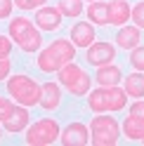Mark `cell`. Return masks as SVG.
Here are the masks:
<instances>
[{
	"label": "cell",
	"mask_w": 144,
	"mask_h": 146,
	"mask_svg": "<svg viewBox=\"0 0 144 146\" xmlns=\"http://www.w3.org/2000/svg\"><path fill=\"white\" fill-rule=\"evenodd\" d=\"M73 59H76V45L71 40L59 38L38 54V68L45 71V73H55L61 66H66L69 61H73Z\"/></svg>",
	"instance_id": "cell-1"
},
{
	"label": "cell",
	"mask_w": 144,
	"mask_h": 146,
	"mask_svg": "<svg viewBox=\"0 0 144 146\" xmlns=\"http://www.w3.org/2000/svg\"><path fill=\"white\" fill-rule=\"evenodd\" d=\"M90 108L95 113H106V111H121L128 104V94L118 85H102L99 90H92L87 99Z\"/></svg>",
	"instance_id": "cell-2"
},
{
	"label": "cell",
	"mask_w": 144,
	"mask_h": 146,
	"mask_svg": "<svg viewBox=\"0 0 144 146\" xmlns=\"http://www.w3.org/2000/svg\"><path fill=\"white\" fill-rule=\"evenodd\" d=\"M7 92H10L12 99H17V104H21V106H35V104H40L43 85H38L31 76L17 73V76L7 78Z\"/></svg>",
	"instance_id": "cell-3"
},
{
	"label": "cell",
	"mask_w": 144,
	"mask_h": 146,
	"mask_svg": "<svg viewBox=\"0 0 144 146\" xmlns=\"http://www.w3.org/2000/svg\"><path fill=\"white\" fill-rule=\"evenodd\" d=\"M10 38L17 40L21 52H35V50H40V42H43L38 29L26 17H17V19L10 21Z\"/></svg>",
	"instance_id": "cell-4"
},
{
	"label": "cell",
	"mask_w": 144,
	"mask_h": 146,
	"mask_svg": "<svg viewBox=\"0 0 144 146\" xmlns=\"http://www.w3.org/2000/svg\"><path fill=\"white\" fill-rule=\"evenodd\" d=\"M90 137H92L95 146H116L118 144V137H121V125L116 123V118L99 113L97 118H92Z\"/></svg>",
	"instance_id": "cell-5"
},
{
	"label": "cell",
	"mask_w": 144,
	"mask_h": 146,
	"mask_svg": "<svg viewBox=\"0 0 144 146\" xmlns=\"http://www.w3.org/2000/svg\"><path fill=\"white\" fill-rule=\"evenodd\" d=\"M57 73H59V83L64 85L71 94L83 97V94L90 92V83H92V78H90L76 61H69L66 66H61Z\"/></svg>",
	"instance_id": "cell-6"
},
{
	"label": "cell",
	"mask_w": 144,
	"mask_h": 146,
	"mask_svg": "<svg viewBox=\"0 0 144 146\" xmlns=\"http://www.w3.org/2000/svg\"><path fill=\"white\" fill-rule=\"evenodd\" d=\"M59 134H61V130L55 118H43V120H38L35 125H31L26 130V144L29 146H47Z\"/></svg>",
	"instance_id": "cell-7"
},
{
	"label": "cell",
	"mask_w": 144,
	"mask_h": 146,
	"mask_svg": "<svg viewBox=\"0 0 144 146\" xmlns=\"http://www.w3.org/2000/svg\"><path fill=\"white\" fill-rule=\"evenodd\" d=\"M59 139L64 146H85L90 141V130L83 125V123H71L61 130Z\"/></svg>",
	"instance_id": "cell-8"
},
{
	"label": "cell",
	"mask_w": 144,
	"mask_h": 146,
	"mask_svg": "<svg viewBox=\"0 0 144 146\" xmlns=\"http://www.w3.org/2000/svg\"><path fill=\"white\" fill-rule=\"evenodd\" d=\"M116 59V47L111 42H92L87 47V61L92 66H104Z\"/></svg>",
	"instance_id": "cell-9"
},
{
	"label": "cell",
	"mask_w": 144,
	"mask_h": 146,
	"mask_svg": "<svg viewBox=\"0 0 144 146\" xmlns=\"http://www.w3.org/2000/svg\"><path fill=\"white\" fill-rule=\"evenodd\" d=\"M35 26L40 31H57L61 26V12L57 7H40L35 12Z\"/></svg>",
	"instance_id": "cell-10"
},
{
	"label": "cell",
	"mask_w": 144,
	"mask_h": 146,
	"mask_svg": "<svg viewBox=\"0 0 144 146\" xmlns=\"http://www.w3.org/2000/svg\"><path fill=\"white\" fill-rule=\"evenodd\" d=\"M71 42H73L76 47H90V45L95 42V29H92V24H87V21L73 24V29H71Z\"/></svg>",
	"instance_id": "cell-11"
},
{
	"label": "cell",
	"mask_w": 144,
	"mask_h": 146,
	"mask_svg": "<svg viewBox=\"0 0 144 146\" xmlns=\"http://www.w3.org/2000/svg\"><path fill=\"white\" fill-rule=\"evenodd\" d=\"M130 5L125 0H111L109 3V24L111 26H123L130 21Z\"/></svg>",
	"instance_id": "cell-12"
},
{
	"label": "cell",
	"mask_w": 144,
	"mask_h": 146,
	"mask_svg": "<svg viewBox=\"0 0 144 146\" xmlns=\"http://www.w3.org/2000/svg\"><path fill=\"white\" fill-rule=\"evenodd\" d=\"M95 80L99 85H118L123 80V71H121V66H116V64H104V66H97Z\"/></svg>",
	"instance_id": "cell-13"
},
{
	"label": "cell",
	"mask_w": 144,
	"mask_h": 146,
	"mask_svg": "<svg viewBox=\"0 0 144 146\" xmlns=\"http://www.w3.org/2000/svg\"><path fill=\"white\" fill-rule=\"evenodd\" d=\"M61 102V90L57 83H45L43 85V92H40V106L45 111H55Z\"/></svg>",
	"instance_id": "cell-14"
},
{
	"label": "cell",
	"mask_w": 144,
	"mask_h": 146,
	"mask_svg": "<svg viewBox=\"0 0 144 146\" xmlns=\"http://www.w3.org/2000/svg\"><path fill=\"white\" fill-rule=\"evenodd\" d=\"M5 130L7 132H21L29 127V111H26V106H14L12 115L7 118V120H3Z\"/></svg>",
	"instance_id": "cell-15"
},
{
	"label": "cell",
	"mask_w": 144,
	"mask_h": 146,
	"mask_svg": "<svg viewBox=\"0 0 144 146\" xmlns=\"http://www.w3.org/2000/svg\"><path fill=\"white\" fill-rule=\"evenodd\" d=\"M116 42L123 50H135L139 45V29L137 26H123L118 31V35H116Z\"/></svg>",
	"instance_id": "cell-16"
},
{
	"label": "cell",
	"mask_w": 144,
	"mask_h": 146,
	"mask_svg": "<svg viewBox=\"0 0 144 146\" xmlns=\"http://www.w3.org/2000/svg\"><path fill=\"white\" fill-rule=\"evenodd\" d=\"M123 83H125L123 90H125L128 97H132V99H142L144 97V73L142 71L139 73H130Z\"/></svg>",
	"instance_id": "cell-17"
},
{
	"label": "cell",
	"mask_w": 144,
	"mask_h": 146,
	"mask_svg": "<svg viewBox=\"0 0 144 146\" xmlns=\"http://www.w3.org/2000/svg\"><path fill=\"white\" fill-rule=\"evenodd\" d=\"M123 132L128 139L132 141H142V137H144V120L137 115H128L123 120Z\"/></svg>",
	"instance_id": "cell-18"
},
{
	"label": "cell",
	"mask_w": 144,
	"mask_h": 146,
	"mask_svg": "<svg viewBox=\"0 0 144 146\" xmlns=\"http://www.w3.org/2000/svg\"><path fill=\"white\" fill-rule=\"evenodd\" d=\"M87 17H90V21H92V24L106 26V24H109V5L102 3V0L90 3V7H87Z\"/></svg>",
	"instance_id": "cell-19"
},
{
	"label": "cell",
	"mask_w": 144,
	"mask_h": 146,
	"mask_svg": "<svg viewBox=\"0 0 144 146\" xmlns=\"http://www.w3.org/2000/svg\"><path fill=\"white\" fill-rule=\"evenodd\" d=\"M57 10L61 12V17H80L83 14V0H59Z\"/></svg>",
	"instance_id": "cell-20"
},
{
	"label": "cell",
	"mask_w": 144,
	"mask_h": 146,
	"mask_svg": "<svg viewBox=\"0 0 144 146\" xmlns=\"http://www.w3.org/2000/svg\"><path fill=\"white\" fill-rule=\"evenodd\" d=\"M130 64H132L137 71L144 73V47H139V45H137V47L132 50V54H130Z\"/></svg>",
	"instance_id": "cell-21"
},
{
	"label": "cell",
	"mask_w": 144,
	"mask_h": 146,
	"mask_svg": "<svg viewBox=\"0 0 144 146\" xmlns=\"http://www.w3.org/2000/svg\"><path fill=\"white\" fill-rule=\"evenodd\" d=\"M130 17H132V21L137 24V29H144V3H137L132 7V12H130Z\"/></svg>",
	"instance_id": "cell-22"
},
{
	"label": "cell",
	"mask_w": 144,
	"mask_h": 146,
	"mask_svg": "<svg viewBox=\"0 0 144 146\" xmlns=\"http://www.w3.org/2000/svg\"><path fill=\"white\" fill-rule=\"evenodd\" d=\"M14 102H10V99H0V123L3 120H7V118L12 115V111H14Z\"/></svg>",
	"instance_id": "cell-23"
},
{
	"label": "cell",
	"mask_w": 144,
	"mask_h": 146,
	"mask_svg": "<svg viewBox=\"0 0 144 146\" xmlns=\"http://www.w3.org/2000/svg\"><path fill=\"white\" fill-rule=\"evenodd\" d=\"M47 0H14V5L19 7V10H35V7L45 5Z\"/></svg>",
	"instance_id": "cell-24"
},
{
	"label": "cell",
	"mask_w": 144,
	"mask_h": 146,
	"mask_svg": "<svg viewBox=\"0 0 144 146\" xmlns=\"http://www.w3.org/2000/svg\"><path fill=\"white\" fill-rule=\"evenodd\" d=\"M10 52H12V42H10V38H5V35H0V59L10 57Z\"/></svg>",
	"instance_id": "cell-25"
},
{
	"label": "cell",
	"mask_w": 144,
	"mask_h": 146,
	"mask_svg": "<svg viewBox=\"0 0 144 146\" xmlns=\"http://www.w3.org/2000/svg\"><path fill=\"white\" fill-rule=\"evenodd\" d=\"M14 0H0V19H7V17L12 14V5Z\"/></svg>",
	"instance_id": "cell-26"
},
{
	"label": "cell",
	"mask_w": 144,
	"mask_h": 146,
	"mask_svg": "<svg viewBox=\"0 0 144 146\" xmlns=\"http://www.w3.org/2000/svg\"><path fill=\"white\" fill-rule=\"evenodd\" d=\"M130 115H137V118L144 120V102H142V99H137V102L130 106Z\"/></svg>",
	"instance_id": "cell-27"
},
{
	"label": "cell",
	"mask_w": 144,
	"mask_h": 146,
	"mask_svg": "<svg viewBox=\"0 0 144 146\" xmlns=\"http://www.w3.org/2000/svg\"><path fill=\"white\" fill-rule=\"evenodd\" d=\"M10 78V59H0V80H7Z\"/></svg>",
	"instance_id": "cell-28"
},
{
	"label": "cell",
	"mask_w": 144,
	"mask_h": 146,
	"mask_svg": "<svg viewBox=\"0 0 144 146\" xmlns=\"http://www.w3.org/2000/svg\"><path fill=\"white\" fill-rule=\"evenodd\" d=\"M90 3H97V0H90Z\"/></svg>",
	"instance_id": "cell-29"
},
{
	"label": "cell",
	"mask_w": 144,
	"mask_h": 146,
	"mask_svg": "<svg viewBox=\"0 0 144 146\" xmlns=\"http://www.w3.org/2000/svg\"><path fill=\"white\" fill-rule=\"evenodd\" d=\"M0 137H3V130H0Z\"/></svg>",
	"instance_id": "cell-30"
},
{
	"label": "cell",
	"mask_w": 144,
	"mask_h": 146,
	"mask_svg": "<svg viewBox=\"0 0 144 146\" xmlns=\"http://www.w3.org/2000/svg\"><path fill=\"white\" fill-rule=\"evenodd\" d=\"M142 144H144V137H142Z\"/></svg>",
	"instance_id": "cell-31"
},
{
	"label": "cell",
	"mask_w": 144,
	"mask_h": 146,
	"mask_svg": "<svg viewBox=\"0 0 144 146\" xmlns=\"http://www.w3.org/2000/svg\"><path fill=\"white\" fill-rule=\"evenodd\" d=\"M0 99H3V97H0Z\"/></svg>",
	"instance_id": "cell-32"
}]
</instances>
